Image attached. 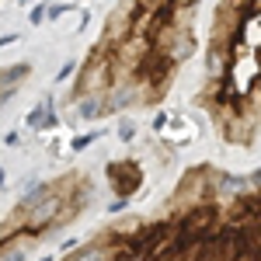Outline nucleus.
Returning a JSON list of instances; mask_svg holds the SVG:
<instances>
[{"mask_svg": "<svg viewBox=\"0 0 261 261\" xmlns=\"http://www.w3.org/2000/svg\"><path fill=\"white\" fill-rule=\"evenodd\" d=\"M63 205H66V202H63V192L53 185V192H49L35 209H28V213L21 216L18 226L28 233V237H35V233L49 230V226H60V223H66V220H63Z\"/></svg>", "mask_w": 261, "mask_h": 261, "instance_id": "obj_1", "label": "nucleus"}, {"mask_svg": "<svg viewBox=\"0 0 261 261\" xmlns=\"http://www.w3.org/2000/svg\"><path fill=\"white\" fill-rule=\"evenodd\" d=\"M108 181H112V188L119 192L122 199H129V195L140 188V167H136L133 161L108 164Z\"/></svg>", "mask_w": 261, "mask_h": 261, "instance_id": "obj_2", "label": "nucleus"}, {"mask_svg": "<svg viewBox=\"0 0 261 261\" xmlns=\"http://www.w3.org/2000/svg\"><path fill=\"white\" fill-rule=\"evenodd\" d=\"M49 192H53V185H42V181H39V185H32V192H28V195L18 202V213H14V216H18V223H21V216H24L28 209H35V205H39V202L45 199ZM18 223H14V226H18Z\"/></svg>", "mask_w": 261, "mask_h": 261, "instance_id": "obj_3", "label": "nucleus"}, {"mask_svg": "<svg viewBox=\"0 0 261 261\" xmlns=\"http://www.w3.org/2000/svg\"><path fill=\"white\" fill-rule=\"evenodd\" d=\"M24 122H28V129H42V125H53L56 115H53V108H49V105H39V108H35Z\"/></svg>", "mask_w": 261, "mask_h": 261, "instance_id": "obj_4", "label": "nucleus"}, {"mask_svg": "<svg viewBox=\"0 0 261 261\" xmlns=\"http://www.w3.org/2000/svg\"><path fill=\"white\" fill-rule=\"evenodd\" d=\"M77 115H81V119H98L101 115V98L98 94H84L81 105H77Z\"/></svg>", "mask_w": 261, "mask_h": 261, "instance_id": "obj_5", "label": "nucleus"}, {"mask_svg": "<svg viewBox=\"0 0 261 261\" xmlns=\"http://www.w3.org/2000/svg\"><path fill=\"white\" fill-rule=\"evenodd\" d=\"M42 18H45V7H35L32 11V24H42Z\"/></svg>", "mask_w": 261, "mask_h": 261, "instance_id": "obj_6", "label": "nucleus"}, {"mask_svg": "<svg viewBox=\"0 0 261 261\" xmlns=\"http://www.w3.org/2000/svg\"><path fill=\"white\" fill-rule=\"evenodd\" d=\"M91 143H94V136H84V140H77L73 146H77V150H84V146H91Z\"/></svg>", "mask_w": 261, "mask_h": 261, "instance_id": "obj_7", "label": "nucleus"}, {"mask_svg": "<svg viewBox=\"0 0 261 261\" xmlns=\"http://www.w3.org/2000/svg\"><path fill=\"white\" fill-rule=\"evenodd\" d=\"M0 185H4V167H0Z\"/></svg>", "mask_w": 261, "mask_h": 261, "instance_id": "obj_8", "label": "nucleus"}, {"mask_svg": "<svg viewBox=\"0 0 261 261\" xmlns=\"http://www.w3.org/2000/svg\"><path fill=\"white\" fill-rule=\"evenodd\" d=\"M18 4H28V0H18Z\"/></svg>", "mask_w": 261, "mask_h": 261, "instance_id": "obj_9", "label": "nucleus"}, {"mask_svg": "<svg viewBox=\"0 0 261 261\" xmlns=\"http://www.w3.org/2000/svg\"><path fill=\"white\" fill-rule=\"evenodd\" d=\"M42 261H53V258H42Z\"/></svg>", "mask_w": 261, "mask_h": 261, "instance_id": "obj_10", "label": "nucleus"}]
</instances>
